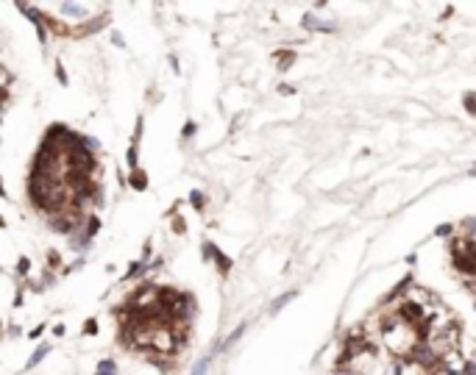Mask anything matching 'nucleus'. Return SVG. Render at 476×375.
<instances>
[{"mask_svg": "<svg viewBox=\"0 0 476 375\" xmlns=\"http://www.w3.org/2000/svg\"><path fill=\"white\" fill-rule=\"evenodd\" d=\"M131 186H136V189H145V186H148L145 175H142V172H134V175H131Z\"/></svg>", "mask_w": 476, "mask_h": 375, "instance_id": "4", "label": "nucleus"}, {"mask_svg": "<svg viewBox=\"0 0 476 375\" xmlns=\"http://www.w3.org/2000/svg\"><path fill=\"white\" fill-rule=\"evenodd\" d=\"M17 264H20V267H17L20 272H28V270H31V261H28V259H20Z\"/></svg>", "mask_w": 476, "mask_h": 375, "instance_id": "7", "label": "nucleus"}, {"mask_svg": "<svg viewBox=\"0 0 476 375\" xmlns=\"http://www.w3.org/2000/svg\"><path fill=\"white\" fill-rule=\"evenodd\" d=\"M209 361H212L209 356H206V359H201L198 364L192 367V375H206V370H209Z\"/></svg>", "mask_w": 476, "mask_h": 375, "instance_id": "3", "label": "nucleus"}, {"mask_svg": "<svg viewBox=\"0 0 476 375\" xmlns=\"http://www.w3.org/2000/svg\"><path fill=\"white\" fill-rule=\"evenodd\" d=\"M98 375H115V364H111V361H103V364L98 367Z\"/></svg>", "mask_w": 476, "mask_h": 375, "instance_id": "6", "label": "nucleus"}, {"mask_svg": "<svg viewBox=\"0 0 476 375\" xmlns=\"http://www.w3.org/2000/svg\"><path fill=\"white\" fill-rule=\"evenodd\" d=\"M384 345H387L390 353H396V356H412L415 348L421 345L418 328L404 323V320L396 314V317L387 323V328H384Z\"/></svg>", "mask_w": 476, "mask_h": 375, "instance_id": "1", "label": "nucleus"}, {"mask_svg": "<svg viewBox=\"0 0 476 375\" xmlns=\"http://www.w3.org/2000/svg\"><path fill=\"white\" fill-rule=\"evenodd\" d=\"M192 206H195V208L204 206V198H201V192H192Z\"/></svg>", "mask_w": 476, "mask_h": 375, "instance_id": "8", "label": "nucleus"}, {"mask_svg": "<svg viewBox=\"0 0 476 375\" xmlns=\"http://www.w3.org/2000/svg\"><path fill=\"white\" fill-rule=\"evenodd\" d=\"M398 375H429V367H424V364H418V361H401L398 364Z\"/></svg>", "mask_w": 476, "mask_h": 375, "instance_id": "2", "label": "nucleus"}, {"mask_svg": "<svg viewBox=\"0 0 476 375\" xmlns=\"http://www.w3.org/2000/svg\"><path fill=\"white\" fill-rule=\"evenodd\" d=\"M84 331L87 333H98V323H95V320H89V323L84 325Z\"/></svg>", "mask_w": 476, "mask_h": 375, "instance_id": "9", "label": "nucleus"}, {"mask_svg": "<svg viewBox=\"0 0 476 375\" xmlns=\"http://www.w3.org/2000/svg\"><path fill=\"white\" fill-rule=\"evenodd\" d=\"M468 106H471V114H476V100L473 98H468Z\"/></svg>", "mask_w": 476, "mask_h": 375, "instance_id": "10", "label": "nucleus"}, {"mask_svg": "<svg viewBox=\"0 0 476 375\" xmlns=\"http://www.w3.org/2000/svg\"><path fill=\"white\" fill-rule=\"evenodd\" d=\"M47 350H50V348H47V345H45V348H39V350H37V353H34V356H31V361H28V367H34V364H39V361H42V356H47Z\"/></svg>", "mask_w": 476, "mask_h": 375, "instance_id": "5", "label": "nucleus"}, {"mask_svg": "<svg viewBox=\"0 0 476 375\" xmlns=\"http://www.w3.org/2000/svg\"><path fill=\"white\" fill-rule=\"evenodd\" d=\"M0 228H3V217H0Z\"/></svg>", "mask_w": 476, "mask_h": 375, "instance_id": "11", "label": "nucleus"}]
</instances>
